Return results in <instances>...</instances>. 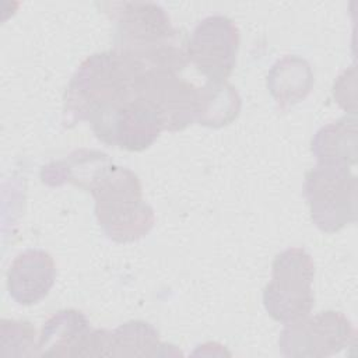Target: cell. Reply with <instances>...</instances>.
Wrapping results in <instances>:
<instances>
[{"label":"cell","mask_w":358,"mask_h":358,"mask_svg":"<svg viewBox=\"0 0 358 358\" xmlns=\"http://www.w3.org/2000/svg\"><path fill=\"white\" fill-rule=\"evenodd\" d=\"M63 182L88 190L95 200V217L106 236L117 243L138 241L155 222L154 210L143 200L138 176L115 165L99 151H74L62 161Z\"/></svg>","instance_id":"obj_1"},{"label":"cell","mask_w":358,"mask_h":358,"mask_svg":"<svg viewBox=\"0 0 358 358\" xmlns=\"http://www.w3.org/2000/svg\"><path fill=\"white\" fill-rule=\"evenodd\" d=\"M116 24L115 48L140 73H180L186 64V45L166 11L151 1L108 4Z\"/></svg>","instance_id":"obj_2"},{"label":"cell","mask_w":358,"mask_h":358,"mask_svg":"<svg viewBox=\"0 0 358 358\" xmlns=\"http://www.w3.org/2000/svg\"><path fill=\"white\" fill-rule=\"evenodd\" d=\"M140 71L116 50L88 56L73 74L64 94L63 123L73 126L115 110L136 91Z\"/></svg>","instance_id":"obj_3"},{"label":"cell","mask_w":358,"mask_h":358,"mask_svg":"<svg viewBox=\"0 0 358 358\" xmlns=\"http://www.w3.org/2000/svg\"><path fill=\"white\" fill-rule=\"evenodd\" d=\"M313 278L315 264L305 249L288 248L280 252L271 266V280L263 291L267 313L284 324L310 315Z\"/></svg>","instance_id":"obj_4"},{"label":"cell","mask_w":358,"mask_h":358,"mask_svg":"<svg viewBox=\"0 0 358 358\" xmlns=\"http://www.w3.org/2000/svg\"><path fill=\"white\" fill-rule=\"evenodd\" d=\"M312 222L323 232H337L357 220V178L348 165L317 162L303 182Z\"/></svg>","instance_id":"obj_5"},{"label":"cell","mask_w":358,"mask_h":358,"mask_svg":"<svg viewBox=\"0 0 358 358\" xmlns=\"http://www.w3.org/2000/svg\"><path fill=\"white\" fill-rule=\"evenodd\" d=\"M354 338V326L345 315L324 310L287 323L280 333L278 347L285 357L322 358L344 350Z\"/></svg>","instance_id":"obj_6"},{"label":"cell","mask_w":358,"mask_h":358,"mask_svg":"<svg viewBox=\"0 0 358 358\" xmlns=\"http://www.w3.org/2000/svg\"><path fill=\"white\" fill-rule=\"evenodd\" d=\"M136 92L154 109L164 130L179 131L197 122L200 88L179 77L178 73H138Z\"/></svg>","instance_id":"obj_7"},{"label":"cell","mask_w":358,"mask_h":358,"mask_svg":"<svg viewBox=\"0 0 358 358\" xmlns=\"http://www.w3.org/2000/svg\"><path fill=\"white\" fill-rule=\"evenodd\" d=\"M239 46V31L224 15L203 18L186 45L187 60L208 78L225 81L232 73Z\"/></svg>","instance_id":"obj_8"},{"label":"cell","mask_w":358,"mask_h":358,"mask_svg":"<svg viewBox=\"0 0 358 358\" xmlns=\"http://www.w3.org/2000/svg\"><path fill=\"white\" fill-rule=\"evenodd\" d=\"M90 124L98 140L127 151L148 148L164 130L154 109L136 91L115 110Z\"/></svg>","instance_id":"obj_9"},{"label":"cell","mask_w":358,"mask_h":358,"mask_svg":"<svg viewBox=\"0 0 358 358\" xmlns=\"http://www.w3.org/2000/svg\"><path fill=\"white\" fill-rule=\"evenodd\" d=\"M56 280L53 257L42 249H27L17 255L7 271V289L20 305L42 301Z\"/></svg>","instance_id":"obj_10"},{"label":"cell","mask_w":358,"mask_h":358,"mask_svg":"<svg viewBox=\"0 0 358 358\" xmlns=\"http://www.w3.org/2000/svg\"><path fill=\"white\" fill-rule=\"evenodd\" d=\"M92 330L83 312L59 310L42 327L38 338V355L87 357Z\"/></svg>","instance_id":"obj_11"},{"label":"cell","mask_w":358,"mask_h":358,"mask_svg":"<svg viewBox=\"0 0 358 358\" xmlns=\"http://www.w3.org/2000/svg\"><path fill=\"white\" fill-rule=\"evenodd\" d=\"M313 74L306 60L285 56L278 60L267 76V87L281 110L302 101L312 90Z\"/></svg>","instance_id":"obj_12"},{"label":"cell","mask_w":358,"mask_h":358,"mask_svg":"<svg viewBox=\"0 0 358 358\" xmlns=\"http://www.w3.org/2000/svg\"><path fill=\"white\" fill-rule=\"evenodd\" d=\"M312 152L317 162L352 165L357 161V120L343 117L319 129L312 138Z\"/></svg>","instance_id":"obj_13"},{"label":"cell","mask_w":358,"mask_h":358,"mask_svg":"<svg viewBox=\"0 0 358 358\" xmlns=\"http://www.w3.org/2000/svg\"><path fill=\"white\" fill-rule=\"evenodd\" d=\"M168 347L159 341L157 329L143 320L123 323L112 331V357L176 355Z\"/></svg>","instance_id":"obj_14"},{"label":"cell","mask_w":358,"mask_h":358,"mask_svg":"<svg viewBox=\"0 0 358 358\" xmlns=\"http://www.w3.org/2000/svg\"><path fill=\"white\" fill-rule=\"evenodd\" d=\"M241 110V96L227 81H207L200 88L197 122L208 127H222L231 123Z\"/></svg>","instance_id":"obj_15"},{"label":"cell","mask_w":358,"mask_h":358,"mask_svg":"<svg viewBox=\"0 0 358 358\" xmlns=\"http://www.w3.org/2000/svg\"><path fill=\"white\" fill-rule=\"evenodd\" d=\"M0 354L3 357L38 355L35 327L25 320H0Z\"/></svg>","instance_id":"obj_16"}]
</instances>
